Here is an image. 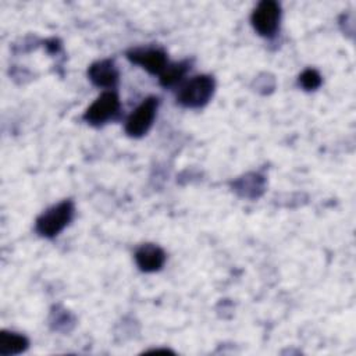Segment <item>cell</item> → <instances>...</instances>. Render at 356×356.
Segmentation results:
<instances>
[{"label": "cell", "instance_id": "12", "mask_svg": "<svg viewBox=\"0 0 356 356\" xmlns=\"http://www.w3.org/2000/svg\"><path fill=\"white\" fill-rule=\"evenodd\" d=\"M299 82L306 90H314L321 85V75L316 70L309 68L300 74Z\"/></svg>", "mask_w": 356, "mask_h": 356}, {"label": "cell", "instance_id": "6", "mask_svg": "<svg viewBox=\"0 0 356 356\" xmlns=\"http://www.w3.org/2000/svg\"><path fill=\"white\" fill-rule=\"evenodd\" d=\"M127 56L132 63L140 65L150 74H161L168 64L167 54L161 49L136 47L129 50Z\"/></svg>", "mask_w": 356, "mask_h": 356}, {"label": "cell", "instance_id": "3", "mask_svg": "<svg viewBox=\"0 0 356 356\" xmlns=\"http://www.w3.org/2000/svg\"><path fill=\"white\" fill-rule=\"evenodd\" d=\"M159 107V99L150 96L145 99L128 117L125 122V132L132 138L143 136L152 127Z\"/></svg>", "mask_w": 356, "mask_h": 356}, {"label": "cell", "instance_id": "9", "mask_svg": "<svg viewBox=\"0 0 356 356\" xmlns=\"http://www.w3.org/2000/svg\"><path fill=\"white\" fill-rule=\"evenodd\" d=\"M29 341L26 337L10 332V331H1L0 332V355L1 356H10V355H18L28 349Z\"/></svg>", "mask_w": 356, "mask_h": 356}, {"label": "cell", "instance_id": "4", "mask_svg": "<svg viewBox=\"0 0 356 356\" xmlns=\"http://www.w3.org/2000/svg\"><path fill=\"white\" fill-rule=\"evenodd\" d=\"M281 18V7L274 0H263L252 14V25L261 36L271 38L275 35Z\"/></svg>", "mask_w": 356, "mask_h": 356}, {"label": "cell", "instance_id": "7", "mask_svg": "<svg viewBox=\"0 0 356 356\" xmlns=\"http://www.w3.org/2000/svg\"><path fill=\"white\" fill-rule=\"evenodd\" d=\"M135 261L142 271L154 273L163 267L165 261V253L160 246L146 243L138 248L135 252Z\"/></svg>", "mask_w": 356, "mask_h": 356}, {"label": "cell", "instance_id": "1", "mask_svg": "<svg viewBox=\"0 0 356 356\" xmlns=\"http://www.w3.org/2000/svg\"><path fill=\"white\" fill-rule=\"evenodd\" d=\"M74 217V203L64 200L39 216L36 220V231L44 238H53L60 234Z\"/></svg>", "mask_w": 356, "mask_h": 356}, {"label": "cell", "instance_id": "10", "mask_svg": "<svg viewBox=\"0 0 356 356\" xmlns=\"http://www.w3.org/2000/svg\"><path fill=\"white\" fill-rule=\"evenodd\" d=\"M263 186L264 179L257 174H248L235 181V191H238L242 196H259V193L263 191Z\"/></svg>", "mask_w": 356, "mask_h": 356}, {"label": "cell", "instance_id": "5", "mask_svg": "<svg viewBox=\"0 0 356 356\" xmlns=\"http://www.w3.org/2000/svg\"><path fill=\"white\" fill-rule=\"evenodd\" d=\"M120 111V99L114 90L103 92L85 111L83 118L92 125H102Z\"/></svg>", "mask_w": 356, "mask_h": 356}, {"label": "cell", "instance_id": "2", "mask_svg": "<svg viewBox=\"0 0 356 356\" xmlns=\"http://www.w3.org/2000/svg\"><path fill=\"white\" fill-rule=\"evenodd\" d=\"M216 82L210 75H197L188 81L178 92L177 100L184 107L199 108L203 107L211 99L214 93Z\"/></svg>", "mask_w": 356, "mask_h": 356}, {"label": "cell", "instance_id": "8", "mask_svg": "<svg viewBox=\"0 0 356 356\" xmlns=\"http://www.w3.org/2000/svg\"><path fill=\"white\" fill-rule=\"evenodd\" d=\"M89 79L100 88H113L118 81V70L111 60H100L93 63L88 70Z\"/></svg>", "mask_w": 356, "mask_h": 356}, {"label": "cell", "instance_id": "11", "mask_svg": "<svg viewBox=\"0 0 356 356\" xmlns=\"http://www.w3.org/2000/svg\"><path fill=\"white\" fill-rule=\"evenodd\" d=\"M188 67L189 64L186 61L167 64V67L160 74V83L163 86H172L174 83L182 79V76L188 71Z\"/></svg>", "mask_w": 356, "mask_h": 356}]
</instances>
